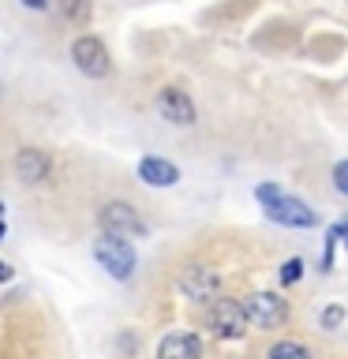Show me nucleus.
<instances>
[{
  "label": "nucleus",
  "mask_w": 348,
  "mask_h": 359,
  "mask_svg": "<svg viewBox=\"0 0 348 359\" xmlns=\"http://www.w3.org/2000/svg\"><path fill=\"white\" fill-rule=\"evenodd\" d=\"M300 277H303V262L300 258H288L285 269H281V285H296Z\"/></svg>",
  "instance_id": "14"
},
{
  "label": "nucleus",
  "mask_w": 348,
  "mask_h": 359,
  "mask_svg": "<svg viewBox=\"0 0 348 359\" xmlns=\"http://www.w3.org/2000/svg\"><path fill=\"white\" fill-rule=\"evenodd\" d=\"M139 176H142V184H150V187H173L180 180L176 165L165 161V157H142V161H139Z\"/></svg>",
  "instance_id": "11"
},
{
  "label": "nucleus",
  "mask_w": 348,
  "mask_h": 359,
  "mask_svg": "<svg viewBox=\"0 0 348 359\" xmlns=\"http://www.w3.org/2000/svg\"><path fill=\"white\" fill-rule=\"evenodd\" d=\"M319 322H322V330H337V325L344 322V307H337V303H333V307H326Z\"/></svg>",
  "instance_id": "15"
},
{
  "label": "nucleus",
  "mask_w": 348,
  "mask_h": 359,
  "mask_svg": "<svg viewBox=\"0 0 348 359\" xmlns=\"http://www.w3.org/2000/svg\"><path fill=\"white\" fill-rule=\"evenodd\" d=\"M243 311H247V322L258 325V330H274V325L288 318V303L277 292H255V296H247Z\"/></svg>",
  "instance_id": "4"
},
{
  "label": "nucleus",
  "mask_w": 348,
  "mask_h": 359,
  "mask_svg": "<svg viewBox=\"0 0 348 359\" xmlns=\"http://www.w3.org/2000/svg\"><path fill=\"white\" fill-rule=\"evenodd\" d=\"M180 292H184L187 299H210L213 292H218V273H213L210 266H187L184 273H180Z\"/></svg>",
  "instance_id": "8"
},
{
  "label": "nucleus",
  "mask_w": 348,
  "mask_h": 359,
  "mask_svg": "<svg viewBox=\"0 0 348 359\" xmlns=\"http://www.w3.org/2000/svg\"><path fill=\"white\" fill-rule=\"evenodd\" d=\"M333 187L341 191V195H348V161H337L333 165Z\"/></svg>",
  "instance_id": "17"
},
{
  "label": "nucleus",
  "mask_w": 348,
  "mask_h": 359,
  "mask_svg": "<svg viewBox=\"0 0 348 359\" xmlns=\"http://www.w3.org/2000/svg\"><path fill=\"white\" fill-rule=\"evenodd\" d=\"M22 4L34 8V11H45V8H49V0H22Z\"/></svg>",
  "instance_id": "19"
},
{
  "label": "nucleus",
  "mask_w": 348,
  "mask_h": 359,
  "mask_svg": "<svg viewBox=\"0 0 348 359\" xmlns=\"http://www.w3.org/2000/svg\"><path fill=\"white\" fill-rule=\"evenodd\" d=\"M94 258L105 266V273L116 277V280H128L135 273V251H131L128 240H116V236L101 232V240L94 243Z\"/></svg>",
  "instance_id": "2"
},
{
  "label": "nucleus",
  "mask_w": 348,
  "mask_h": 359,
  "mask_svg": "<svg viewBox=\"0 0 348 359\" xmlns=\"http://www.w3.org/2000/svg\"><path fill=\"white\" fill-rule=\"evenodd\" d=\"M60 15L67 22H86L90 19V0H60Z\"/></svg>",
  "instance_id": "13"
},
{
  "label": "nucleus",
  "mask_w": 348,
  "mask_h": 359,
  "mask_svg": "<svg viewBox=\"0 0 348 359\" xmlns=\"http://www.w3.org/2000/svg\"><path fill=\"white\" fill-rule=\"evenodd\" d=\"M269 359H311V352L300 341H277L269 348Z\"/></svg>",
  "instance_id": "12"
},
{
  "label": "nucleus",
  "mask_w": 348,
  "mask_h": 359,
  "mask_svg": "<svg viewBox=\"0 0 348 359\" xmlns=\"http://www.w3.org/2000/svg\"><path fill=\"white\" fill-rule=\"evenodd\" d=\"M243 325H247L243 303H236V299H213L210 303V330L218 337L236 341V337H243Z\"/></svg>",
  "instance_id": "5"
},
{
  "label": "nucleus",
  "mask_w": 348,
  "mask_h": 359,
  "mask_svg": "<svg viewBox=\"0 0 348 359\" xmlns=\"http://www.w3.org/2000/svg\"><path fill=\"white\" fill-rule=\"evenodd\" d=\"M157 112L168 120V123H195V101L187 97V90L180 86H165L161 94H157Z\"/></svg>",
  "instance_id": "7"
},
{
  "label": "nucleus",
  "mask_w": 348,
  "mask_h": 359,
  "mask_svg": "<svg viewBox=\"0 0 348 359\" xmlns=\"http://www.w3.org/2000/svg\"><path fill=\"white\" fill-rule=\"evenodd\" d=\"M98 224L105 236H116V240H139L146 232V221L139 217L135 206H128V202H105L98 213Z\"/></svg>",
  "instance_id": "1"
},
{
  "label": "nucleus",
  "mask_w": 348,
  "mask_h": 359,
  "mask_svg": "<svg viewBox=\"0 0 348 359\" xmlns=\"http://www.w3.org/2000/svg\"><path fill=\"white\" fill-rule=\"evenodd\" d=\"M72 60L83 75L90 79H105L112 72V60H109V49L101 45V38H94V34H83V38L72 41Z\"/></svg>",
  "instance_id": "3"
},
{
  "label": "nucleus",
  "mask_w": 348,
  "mask_h": 359,
  "mask_svg": "<svg viewBox=\"0 0 348 359\" xmlns=\"http://www.w3.org/2000/svg\"><path fill=\"white\" fill-rule=\"evenodd\" d=\"M266 217L277 221V224H285V229H314V224H319V217H314V210L307 206V202L288 198V195H281L277 202H269Z\"/></svg>",
  "instance_id": "6"
},
{
  "label": "nucleus",
  "mask_w": 348,
  "mask_h": 359,
  "mask_svg": "<svg viewBox=\"0 0 348 359\" xmlns=\"http://www.w3.org/2000/svg\"><path fill=\"white\" fill-rule=\"evenodd\" d=\"M333 236H337V240H344V247H348V217H344V221L333 229Z\"/></svg>",
  "instance_id": "18"
},
{
  "label": "nucleus",
  "mask_w": 348,
  "mask_h": 359,
  "mask_svg": "<svg viewBox=\"0 0 348 359\" xmlns=\"http://www.w3.org/2000/svg\"><path fill=\"white\" fill-rule=\"evenodd\" d=\"M11 168H15V176L22 180V184H41V180L49 176V157H45V150L22 146V150L15 154V161H11Z\"/></svg>",
  "instance_id": "9"
},
{
  "label": "nucleus",
  "mask_w": 348,
  "mask_h": 359,
  "mask_svg": "<svg viewBox=\"0 0 348 359\" xmlns=\"http://www.w3.org/2000/svg\"><path fill=\"white\" fill-rule=\"evenodd\" d=\"M157 359H202V341L195 333H168L157 344Z\"/></svg>",
  "instance_id": "10"
},
{
  "label": "nucleus",
  "mask_w": 348,
  "mask_h": 359,
  "mask_svg": "<svg viewBox=\"0 0 348 359\" xmlns=\"http://www.w3.org/2000/svg\"><path fill=\"white\" fill-rule=\"evenodd\" d=\"M255 195H258V202H262V206H269V202L281 198V187H277V184H258Z\"/></svg>",
  "instance_id": "16"
}]
</instances>
